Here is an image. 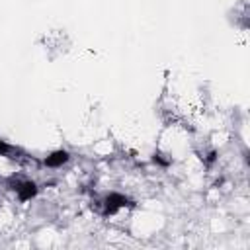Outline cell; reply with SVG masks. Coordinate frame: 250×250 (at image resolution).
I'll return each instance as SVG.
<instances>
[{
  "label": "cell",
  "instance_id": "6da1fadb",
  "mask_svg": "<svg viewBox=\"0 0 250 250\" xmlns=\"http://www.w3.org/2000/svg\"><path fill=\"white\" fill-rule=\"evenodd\" d=\"M14 189L18 191V195H20V199H21V201L31 199V197L37 193V188H35V184H33V182H23V184H18V188H14Z\"/></svg>",
  "mask_w": 250,
  "mask_h": 250
},
{
  "label": "cell",
  "instance_id": "7a4b0ae2",
  "mask_svg": "<svg viewBox=\"0 0 250 250\" xmlns=\"http://www.w3.org/2000/svg\"><path fill=\"white\" fill-rule=\"evenodd\" d=\"M127 205V199L123 195H117V193H111L107 199H105V213H115L119 207H125Z\"/></svg>",
  "mask_w": 250,
  "mask_h": 250
},
{
  "label": "cell",
  "instance_id": "3957f363",
  "mask_svg": "<svg viewBox=\"0 0 250 250\" xmlns=\"http://www.w3.org/2000/svg\"><path fill=\"white\" fill-rule=\"evenodd\" d=\"M66 160H68V152L66 150H57V152H53L51 156L45 158V164L47 166H61Z\"/></svg>",
  "mask_w": 250,
  "mask_h": 250
},
{
  "label": "cell",
  "instance_id": "277c9868",
  "mask_svg": "<svg viewBox=\"0 0 250 250\" xmlns=\"http://www.w3.org/2000/svg\"><path fill=\"white\" fill-rule=\"evenodd\" d=\"M8 150H10V146H8V145H4V143L0 141V152H8Z\"/></svg>",
  "mask_w": 250,
  "mask_h": 250
}]
</instances>
